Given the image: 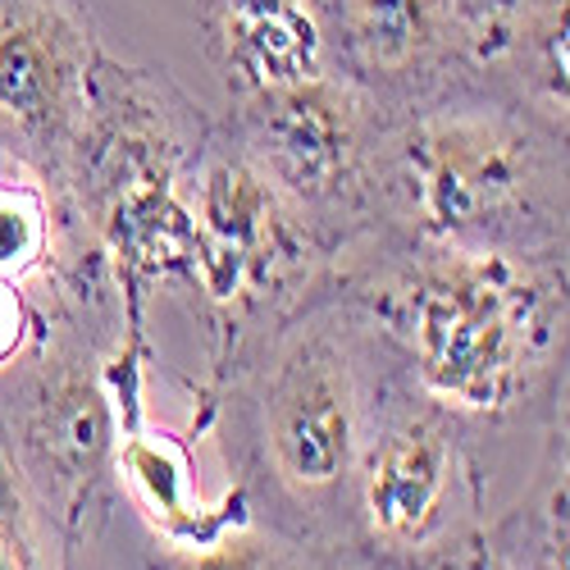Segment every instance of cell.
<instances>
[{
    "label": "cell",
    "mask_w": 570,
    "mask_h": 570,
    "mask_svg": "<svg viewBox=\"0 0 570 570\" xmlns=\"http://www.w3.org/2000/svg\"><path fill=\"white\" fill-rule=\"evenodd\" d=\"M261 434L274 474L293 493L338 489L361 452V384L352 352L311 324L283 343L261 384Z\"/></svg>",
    "instance_id": "obj_8"
},
{
    "label": "cell",
    "mask_w": 570,
    "mask_h": 570,
    "mask_svg": "<svg viewBox=\"0 0 570 570\" xmlns=\"http://www.w3.org/2000/svg\"><path fill=\"white\" fill-rule=\"evenodd\" d=\"M23 434L37 465L51 474L60 493H91L119 443V411L106 389V374H97L78 356L46 365L32 389Z\"/></svg>",
    "instance_id": "obj_11"
},
{
    "label": "cell",
    "mask_w": 570,
    "mask_h": 570,
    "mask_svg": "<svg viewBox=\"0 0 570 570\" xmlns=\"http://www.w3.org/2000/svg\"><path fill=\"white\" fill-rule=\"evenodd\" d=\"M101 56L82 0H0V141L41 169H69Z\"/></svg>",
    "instance_id": "obj_5"
},
{
    "label": "cell",
    "mask_w": 570,
    "mask_h": 570,
    "mask_svg": "<svg viewBox=\"0 0 570 570\" xmlns=\"http://www.w3.org/2000/svg\"><path fill=\"white\" fill-rule=\"evenodd\" d=\"M187 101L156 69L101 56L73 165L97 197V228L128 297V328H141L147 293L193 269L197 228L178 193V115Z\"/></svg>",
    "instance_id": "obj_3"
},
{
    "label": "cell",
    "mask_w": 570,
    "mask_h": 570,
    "mask_svg": "<svg viewBox=\"0 0 570 570\" xmlns=\"http://www.w3.org/2000/svg\"><path fill=\"white\" fill-rule=\"evenodd\" d=\"M197 28L233 101L328 73L315 0H197Z\"/></svg>",
    "instance_id": "obj_9"
},
{
    "label": "cell",
    "mask_w": 570,
    "mask_h": 570,
    "mask_svg": "<svg viewBox=\"0 0 570 570\" xmlns=\"http://www.w3.org/2000/svg\"><path fill=\"white\" fill-rule=\"evenodd\" d=\"M566 0H507L480 32V73L489 87L566 132Z\"/></svg>",
    "instance_id": "obj_12"
},
{
    "label": "cell",
    "mask_w": 570,
    "mask_h": 570,
    "mask_svg": "<svg viewBox=\"0 0 570 570\" xmlns=\"http://www.w3.org/2000/svg\"><path fill=\"white\" fill-rule=\"evenodd\" d=\"M465 6L474 10V19H480V32H484V23H489V19H493V14L507 6V0H465Z\"/></svg>",
    "instance_id": "obj_18"
},
{
    "label": "cell",
    "mask_w": 570,
    "mask_h": 570,
    "mask_svg": "<svg viewBox=\"0 0 570 570\" xmlns=\"http://www.w3.org/2000/svg\"><path fill=\"white\" fill-rule=\"evenodd\" d=\"M187 570H265V561L247 539H228V543L215 539Z\"/></svg>",
    "instance_id": "obj_16"
},
{
    "label": "cell",
    "mask_w": 570,
    "mask_h": 570,
    "mask_svg": "<svg viewBox=\"0 0 570 570\" xmlns=\"http://www.w3.org/2000/svg\"><path fill=\"white\" fill-rule=\"evenodd\" d=\"M0 570H32L28 561V548H23V534L10 520V493L0 484Z\"/></svg>",
    "instance_id": "obj_17"
},
{
    "label": "cell",
    "mask_w": 570,
    "mask_h": 570,
    "mask_svg": "<svg viewBox=\"0 0 570 570\" xmlns=\"http://www.w3.org/2000/svg\"><path fill=\"white\" fill-rule=\"evenodd\" d=\"M389 110L334 69L233 101V141L297 215L361 197L365 169L384 151Z\"/></svg>",
    "instance_id": "obj_4"
},
{
    "label": "cell",
    "mask_w": 570,
    "mask_h": 570,
    "mask_svg": "<svg viewBox=\"0 0 570 570\" xmlns=\"http://www.w3.org/2000/svg\"><path fill=\"white\" fill-rule=\"evenodd\" d=\"M187 206L197 228L187 274L224 311L261 306L265 293H278L311 256L302 215L283 202V193L243 156L237 141L202 165L197 197Z\"/></svg>",
    "instance_id": "obj_7"
},
{
    "label": "cell",
    "mask_w": 570,
    "mask_h": 570,
    "mask_svg": "<svg viewBox=\"0 0 570 570\" xmlns=\"http://www.w3.org/2000/svg\"><path fill=\"white\" fill-rule=\"evenodd\" d=\"M328 69L389 115L480 73V19L465 0H315Z\"/></svg>",
    "instance_id": "obj_6"
},
{
    "label": "cell",
    "mask_w": 570,
    "mask_h": 570,
    "mask_svg": "<svg viewBox=\"0 0 570 570\" xmlns=\"http://www.w3.org/2000/svg\"><path fill=\"white\" fill-rule=\"evenodd\" d=\"M456 470L461 456L452 430L434 406L406 411L384 424V434L356 452V489L370 530L389 543L424 539L452 498Z\"/></svg>",
    "instance_id": "obj_10"
},
{
    "label": "cell",
    "mask_w": 570,
    "mask_h": 570,
    "mask_svg": "<svg viewBox=\"0 0 570 570\" xmlns=\"http://www.w3.org/2000/svg\"><path fill=\"white\" fill-rule=\"evenodd\" d=\"M119 470L124 480L132 484L137 502L147 507V515L156 520V525L183 543H215L228 520L243 515V493H228L219 511H206L193 502H187V484H193V474H187V452L178 448V439L169 434H141L137 424L128 430V439H119Z\"/></svg>",
    "instance_id": "obj_13"
},
{
    "label": "cell",
    "mask_w": 570,
    "mask_h": 570,
    "mask_svg": "<svg viewBox=\"0 0 570 570\" xmlns=\"http://www.w3.org/2000/svg\"><path fill=\"white\" fill-rule=\"evenodd\" d=\"M402 315L420 393L461 415L515 411L566 338L561 274L520 252L434 247L402 278Z\"/></svg>",
    "instance_id": "obj_2"
},
{
    "label": "cell",
    "mask_w": 570,
    "mask_h": 570,
    "mask_svg": "<svg viewBox=\"0 0 570 570\" xmlns=\"http://www.w3.org/2000/svg\"><path fill=\"white\" fill-rule=\"evenodd\" d=\"M28 328H32V315H28V302L19 297V283L0 278V365L23 352Z\"/></svg>",
    "instance_id": "obj_15"
},
{
    "label": "cell",
    "mask_w": 570,
    "mask_h": 570,
    "mask_svg": "<svg viewBox=\"0 0 570 570\" xmlns=\"http://www.w3.org/2000/svg\"><path fill=\"white\" fill-rule=\"evenodd\" d=\"M393 187L430 247L539 256L566 215V132L470 78L389 119Z\"/></svg>",
    "instance_id": "obj_1"
},
{
    "label": "cell",
    "mask_w": 570,
    "mask_h": 570,
    "mask_svg": "<svg viewBox=\"0 0 570 570\" xmlns=\"http://www.w3.org/2000/svg\"><path fill=\"white\" fill-rule=\"evenodd\" d=\"M51 206L28 183H0V278H28L51 261Z\"/></svg>",
    "instance_id": "obj_14"
}]
</instances>
